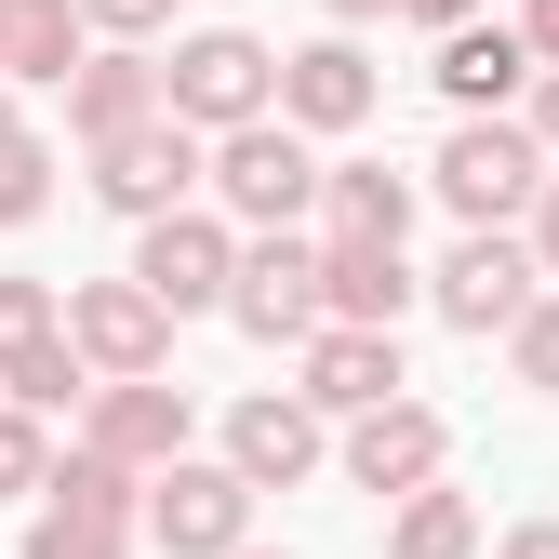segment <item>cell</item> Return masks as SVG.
Listing matches in <instances>:
<instances>
[{"mask_svg":"<svg viewBox=\"0 0 559 559\" xmlns=\"http://www.w3.org/2000/svg\"><path fill=\"white\" fill-rule=\"evenodd\" d=\"M160 107L200 133V147H227V133L280 120V53H266L253 27H200V40L160 53Z\"/></svg>","mask_w":559,"mask_h":559,"instance_id":"cell-1","label":"cell"},{"mask_svg":"<svg viewBox=\"0 0 559 559\" xmlns=\"http://www.w3.org/2000/svg\"><path fill=\"white\" fill-rule=\"evenodd\" d=\"M320 187H333V160L307 147L294 120H253V133L214 147V200H227V227H253V240H294L320 214Z\"/></svg>","mask_w":559,"mask_h":559,"instance_id":"cell-2","label":"cell"},{"mask_svg":"<svg viewBox=\"0 0 559 559\" xmlns=\"http://www.w3.org/2000/svg\"><path fill=\"white\" fill-rule=\"evenodd\" d=\"M427 187L453 200L466 227H533V200L559 174H546V133L533 120H453V147L427 160Z\"/></svg>","mask_w":559,"mask_h":559,"instance_id":"cell-3","label":"cell"},{"mask_svg":"<svg viewBox=\"0 0 559 559\" xmlns=\"http://www.w3.org/2000/svg\"><path fill=\"white\" fill-rule=\"evenodd\" d=\"M427 307H440L453 333H520V320L546 307V266H533L520 227H466V240L440 253V280H427Z\"/></svg>","mask_w":559,"mask_h":559,"instance_id":"cell-4","label":"cell"},{"mask_svg":"<svg viewBox=\"0 0 559 559\" xmlns=\"http://www.w3.org/2000/svg\"><path fill=\"white\" fill-rule=\"evenodd\" d=\"M67 346H81L94 360V386H147L160 360H174V307L147 294V280H81V294H67Z\"/></svg>","mask_w":559,"mask_h":559,"instance_id":"cell-5","label":"cell"},{"mask_svg":"<svg viewBox=\"0 0 559 559\" xmlns=\"http://www.w3.org/2000/svg\"><path fill=\"white\" fill-rule=\"evenodd\" d=\"M147 546H160V559H240V546H253V479H240L227 453H214V466L187 453L174 479H147Z\"/></svg>","mask_w":559,"mask_h":559,"instance_id":"cell-6","label":"cell"},{"mask_svg":"<svg viewBox=\"0 0 559 559\" xmlns=\"http://www.w3.org/2000/svg\"><path fill=\"white\" fill-rule=\"evenodd\" d=\"M187 187H214V147H200L187 120H147V133H120V147H94V200L133 227H160V214H200Z\"/></svg>","mask_w":559,"mask_h":559,"instance_id":"cell-7","label":"cell"},{"mask_svg":"<svg viewBox=\"0 0 559 559\" xmlns=\"http://www.w3.org/2000/svg\"><path fill=\"white\" fill-rule=\"evenodd\" d=\"M227 320L253 346H320L333 333V294H320V240H240V294Z\"/></svg>","mask_w":559,"mask_h":559,"instance_id":"cell-8","label":"cell"},{"mask_svg":"<svg viewBox=\"0 0 559 559\" xmlns=\"http://www.w3.org/2000/svg\"><path fill=\"white\" fill-rule=\"evenodd\" d=\"M133 280H147L174 320L227 307V294H240V227H227V214H160V227H133Z\"/></svg>","mask_w":559,"mask_h":559,"instance_id":"cell-9","label":"cell"},{"mask_svg":"<svg viewBox=\"0 0 559 559\" xmlns=\"http://www.w3.org/2000/svg\"><path fill=\"white\" fill-rule=\"evenodd\" d=\"M440 453H453V427H440L427 400H386V413H360V427H346V479H360V493H386V507L440 493Z\"/></svg>","mask_w":559,"mask_h":559,"instance_id":"cell-10","label":"cell"},{"mask_svg":"<svg viewBox=\"0 0 559 559\" xmlns=\"http://www.w3.org/2000/svg\"><path fill=\"white\" fill-rule=\"evenodd\" d=\"M107 466H133V479H174L187 466V386H94V427H81Z\"/></svg>","mask_w":559,"mask_h":559,"instance_id":"cell-11","label":"cell"},{"mask_svg":"<svg viewBox=\"0 0 559 559\" xmlns=\"http://www.w3.org/2000/svg\"><path fill=\"white\" fill-rule=\"evenodd\" d=\"M280 120H294V133H360V120H373V53H360V40L280 53Z\"/></svg>","mask_w":559,"mask_h":559,"instance_id":"cell-12","label":"cell"},{"mask_svg":"<svg viewBox=\"0 0 559 559\" xmlns=\"http://www.w3.org/2000/svg\"><path fill=\"white\" fill-rule=\"evenodd\" d=\"M320 453H333V440H320V413H307V400H280V386L227 413V466L253 479V493H294V479H320Z\"/></svg>","mask_w":559,"mask_h":559,"instance_id":"cell-13","label":"cell"},{"mask_svg":"<svg viewBox=\"0 0 559 559\" xmlns=\"http://www.w3.org/2000/svg\"><path fill=\"white\" fill-rule=\"evenodd\" d=\"M400 386H413V373H400V333H346V320H333V333L307 346V386H294V400H307V413H346V427H360V413H386Z\"/></svg>","mask_w":559,"mask_h":559,"instance_id":"cell-14","label":"cell"},{"mask_svg":"<svg viewBox=\"0 0 559 559\" xmlns=\"http://www.w3.org/2000/svg\"><path fill=\"white\" fill-rule=\"evenodd\" d=\"M147 120H174L160 107V53H94L81 81H67V133H81V147H120V133H147Z\"/></svg>","mask_w":559,"mask_h":559,"instance_id":"cell-15","label":"cell"},{"mask_svg":"<svg viewBox=\"0 0 559 559\" xmlns=\"http://www.w3.org/2000/svg\"><path fill=\"white\" fill-rule=\"evenodd\" d=\"M320 294H333V320H346V333H400V307L427 294V280H413L386 240H320Z\"/></svg>","mask_w":559,"mask_h":559,"instance_id":"cell-16","label":"cell"},{"mask_svg":"<svg viewBox=\"0 0 559 559\" xmlns=\"http://www.w3.org/2000/svg\"><path fill=\"white\" fill-rule=\"evenodd\" d=\"M520 81H546L520 27H453V40H440V94H453L466 120H507V94H520Z\"/></svg>","mask_w":559,"mask_h":559,"instance_id":"cell-17","label":"cell"},{"mask_svg":"<svg viewBox=\"0 0 559 559\" xmlns=\"http://www.w3.org/2000/svg\"><path fill=\"white\" fill-rule=\"evenodd\" d=\"M320 240H413V174H386V160H333V187H320Z\"/></svg>","mask_w":559,"mask_h":559,"instance_id":"cell-18","label":"cell"},{"mask_svg":"<svg viewBox=\"0 0 559 559\" xmlns=\"http://www.w3.org/2000/svg\"><path fill=\"white\" fill-rule=\"evenodd\" d=\"M81 0H14V67H0V81H40V94H67L81 81Z\"/></svg>","mask_w":559,"mask_h":559,"instance_id":"cell-19","label":"cell"},{"mask_svg":"<svg viewBox=\"0 0 559 559\" xmlns=\"http://www.w3.org/2000/svg\"><path fill=\"white\" fill-rule=\"evenodd\" d=\"M386 559H479V507L466 493H413L386 520Z\"/></svg>","mask_w":559,"mask_h":559,"instance_id":"cell-20","label":"cell"},{"mask_svg":"<svg viewBox=\"0 0 559 559\" xmlns=\"http://www.w3.org/2000/svg\"><path fill=\"white\" fill-rule=\"evenodd\" d=\"M0 400H14V413H67V400H94V360H81V346H27V360H0Z\"/></svg>","mask_w":559,"mask_h":559,"instance_id":"cell-21","label":"cell"},{"mask_svg":"<svg viewBox=\"0 0 559 559\" xmlns=\"http://www.w3.org/2000/svg\"><path fill=\"white\" fill-rule=\"evenodd\" d=\"M53 507H81V520H120V533H133V507H147V479H133V466H107V453L81 440V453L53 466Z\"/></svg>","mask_w":559,"mask_h":559,"instance_id":"cell-22","label":"cell"},{"mask_svg":"<svg viewBox=\"0 0 559 559\" xmlns=\"http://www.w3.org/2000/svg\"><path fill=\"white\" fill-rule=\"evenodd\" d=\"M27 559H133V533L120 520H81V507H40L27 520Z\"/></svg>","mask_w":559,"mask_h":559,"instance_id":"cell-23","label":"cell"},{"mask_svg":"<svg viewBox=\"0 0 559 559\" xmlns=\"http://www.w3.org/2000/svg\"><path fill=\"white\" fill-rule=\"evenodd\" d=\"M27 493H53V440H40V413L0 400V507H27Z\"/></svg>","mask_w":559,"mask_h":559,"instance_id":"cell-24","label":"cell"},{"mask_svg":"<svg viewBox=\"0 0 559 559\" xmlns=\"http://www.w3.org/2000/svg\"><path fill=\"white\" fill-rule=\"evenodd\" d=\"M67 333V307L40 294V280H0V360H27V346H53Z\"/></svg>","mask_w":559,"mask_h":559,"instance_id":"cell-25","label":"cell"},{"mask_svg":"<svg viewBox=\"0 0 559 559\" xmlns=\"http://www.w3.org/2000/svg\"><path fill=\"white\" fill-rule=\"evenodd\" d=\"M40 200H53V147L27 133V147H0V227H27Z\"/></svg>","mask_w":559,"mask_h":559,"instance_id":"cell-26","label":"cell"},{"mask_svg":"<svg viewBox=\"0 0 559 559\" xmlns=\"http://www.w3.org/2000/svg\"><path fill=\"white\" fill-rule=\"evenodd\" d=\"M507 360H520V386H546V400H559V294H546V307L507 333Z\"/></svg>","mask_w":559,"mask_h":559,"instance_id":"cell-27","label":"cell"},{"mask_svg":"<svg viewBox=\"0 0 559 559\" xmlns=\"http://www.w3.org/2000/svg\"><path fill=\"white\" fill-rule=\"evenodd\" d=\"M160 14H174V0H81V27H107V40H147Z\"/></svg>","mask_w":559,"mask_h":559,"instance_id":"cell-28","label":"cell"},{"mask_svg":"<svg viewBox=\"0 0 559 559\" xmlns=\"http://www.w3.org/2000/svg\"><path fill=\"white\" fill-rule=\"evenodd\" d=\"M520 240H533V266H546V294H559V187L533 200V227H520Z\"/></svg>","mask_w":559,"mask_h":559,"instance_id":"cell-29","label":"cell"},{"mask_svg":"<svg viewBox=\"0 0 559 559\" xmlns=\"http://www.w3.org/2000/svg\"><path fill=\"white\" fill-rule=\"evenodd\" d=\"M520 40H533V67H559V0H520Z\"/></svg>","mask_w":559,"mask_h":559,"instance_id":"cell-30","label":"cell"},{"mask_svg":"<svg viewBox=\"0 0 559 559\" xmlns=\"http://www.w3.org/2000/svg\"><path fill=\"white\" fill-rule=\"evenodd\" d=\"M400 14H413V27H440V40H453V27H479V0H400Z\"/></svg>","mask_w":559,"mask_h":559,"instance_id":"cell-31","label":"cell"},{"mask_svg":"<svg viewBox=\"0 0 559 559\" xmlns=\"http://www.w3.org/2000/svg\"><path fill=\"white\" fill-rule=\"evenodd\" d=\"M493 559H559V520H520V533H507Z\"/></svg>","mask_w":559,"mask_h":559,"instance_id":"cell-32","label":"cell"},{"mask_svg":"<svg viewBox=\"0 0 559 559\" xmlns=\"http://www.w3.org/2000/svg\"><path fill=\"white\" fill-rule=\"evenodd\" d=\"M533 133H546V160H559V67L533 81Z\"/></svg>","mask_w":559,"mask_h":559,"instance_id":"cell-33","label":"cell"},{"mask_svg":"<svg viewBox=\"0 0 559 559\" xmlns=\"http://www.w3.org/2000/svg\"><path fill=\"white\" fill-rule=\"evenodd\" d=\"M320 14H333V27H373V14H400V0H320Z\"/></svg>","mask_w":559,"mask_h":559,"instance_id":"cell-34","label":"cell"},{"mask_svg":"<svg viewBox=\"0 0 559 559\" xmlns=\"http://www.w3.org/2000/svg\"><path fill=\"white\" fill-rule=\"evenodd\" d=\"M0 147H27V120H14V81H0Z\"/></svg>","mask_w":559,"mask_h":559,"instance_id":"cell-35","label":"cell"},{"mask_svg":"<svg viewBox=\"0 0 559 559\" xmlns=\"http://www.w3.org/2000/svg\"><path fill=\"white\" fill-rule=\"evenodd\" d=\"M0 67H14V0H0Z\"/></svg>","mask_w":559,"mask_h":559,"instance_id":"cell-36","label":"cell"},{"mask_svg":"<svg viewBox=\"0 0 559 559\" xmlns=\"http://www.w3.org/2000/svg\"><path fill=\"white\" fill-rule=\"evenodd\" d=\"M240 559H266V546H240Z\"/></svg>","mask_w":559,"mask_h":559,"instance_id":"cell-37","label":"cell"}]
</instances>
